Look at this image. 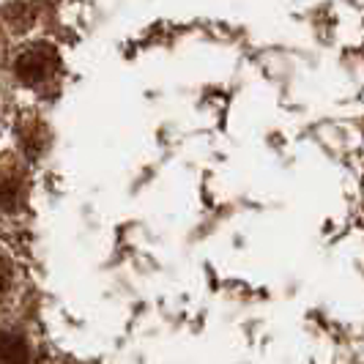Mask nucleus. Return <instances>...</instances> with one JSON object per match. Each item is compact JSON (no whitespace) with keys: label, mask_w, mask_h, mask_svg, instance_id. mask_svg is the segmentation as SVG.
<instances>
[{"label":"nucleus","mask_w":364,"mask_h":364,"mask_svg":"<svg viewBox=\"0 0 364 364\" xmlns=\"http://www.w3.org/2000/svg\"><path fill=\"white\" fill-rule=\"evenodd\" d=\"M31 350L28 343L14 331H0V364H28Z\"/></svg>","instance_id":"nucleus-2"},{"label":"nucleus","mask_w":364,"mask_h":364,"mask_svg":"<svg viewBox=\"0 0 364 364\" xmlns=\"http://www.w3.org/2000/svg\"><path fill=\"white\" fill-rule=\"evenodd\" d=\"M14 69H17V77L22 82L36 85V82L47 80L58 69V55H55L53 47L36 44V47H31V50H25V53L19 55Z\"/></svg>","instance_id":"nucleus-1"},{"label":"nucleus","mask_w":364,"mask_h":364,"mask_svg":"<svg viewBox=\"0 0 364 364\" xmlns=\"http://www.w3.org/2000/svg\"><path fill=\"white\" fill-rule=\"evenodd\" d=\"M9 279H11V269H9V263L0 257V293L9 288Z\"/></svg>","instance_id":"nucleus-4"},{"label":"nucleus","mask_w":364,"mask_h":364,"mask_svg":"<svg viewBox=\"0 0 364 364\" xmlns=\"http://www.w3.org/2000/svg\"><path fill=\"white\" fill-rule=\"evenodd\" d=\"M22 198V183L11 173H0V208H14Z\"/></svg>","instance_id":"nucleus-3"}]
</instances>
